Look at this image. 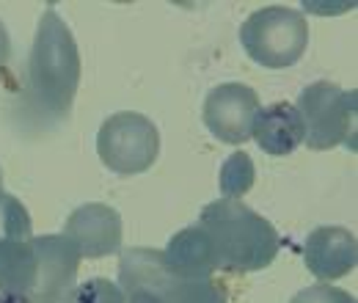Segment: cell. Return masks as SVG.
I'll return each instance as SVG.
<instances>
[{"mask_svg": "<svg viewBox=\"0 0 358 303\" xmlns=\"http://www.w3.org/2000/svg\"><path fill=\"white\" fill-rule=\"evenodd\" d=\"M213 251L215 270L254 273L268 267L281 248V237L268 218L254 213L243 199L210 202L196 223Z\"/></svg>", "mask_w": 358, "mask_h": 303, "instance_id": "7a4b0ae2", "label": "cell"}, {"mask_svg": "<svg viewBox=\"0 0 358 303\" xmlns=\"http://www.w3.org/2000/svg\"><path fill=\"white\" fill-rule=\"evenodd\" d=\"M303 262L314 279L320 281H336L356 270L358 243L356 234L345 226H317L306 237Z\"/></svg>", "mask_w": 358, "mask_h": 303, "instance_id": "30bf717a", "label": "cell"}, {"mask_svg": "<svg viewBox=\"0 0 358 303\" xmlns=\"http://www.w3.org/2000/svg\"><path fill=\"white\" fill-rule=\"evenodd\" d=\"M66 303H124V293L108 279H91L78 284Z\"/></svg>", "mask_w": 358, "mask_h": 303, "instance_id": "9a60e30c", "label": "cell"}, {"mask_svg": "<svg viewBox=\"0 0 358 303\" xmlns=\"http://www.w3.org/2000/svg\"><path fill=\"white\" fill-rule=\"evenodd\" d=\"M289 303H358V301L348 290L322 281V284H314V287H306V290L295 293Z\"/></svg>", "mask_w": 358, "mask_h": 303, "instance_id": "2e32d148", "label": "cell"}, {"mask_svg": "<svg viewBox=\"0 0 358 303\" xmlns=\"http://www.w3.org/2000/svg\"><path fill=\"white\" fill-rule=\"evenodd\" d=\"M80 86V50L78 42L50 6L36 28V39L28 55V86L25 99L28 105L52 122L69 116L75 94Z\"/></svg>", "mask_w": 358, "mask_h": 303, "instance_id": "6da1fadb", "label": "cell"}, {"mask_svg": "<svg viewBox=\"0 0 358 303\" xmlns=\"http://www.w3.org/2000/svg\"><path fill=\"white\" fill-rule=\"evenodd\" d=\"M0 303H31L28 298H22V295H11V293H3L0 295Z\"/></svg>", "mask_w": 358, "mask_h": 303, "instance_id": "d6986e66", "label": "cell"}, {"mask_svg": "<svg viewBox=\"0 0 358 303\" xmlns=\"http://www.w3.org/2000/svg\"><path fill=\"white\" fill-rule=\"evenodd\" d=\"M3 237H34V223L25 204L14 196H0V240Z\"/></svg>", "mask_w": 358, "mask_h": 303, "instance_id": "5bb4252c", "label": "cell"}, {"mask_svg": "<svg viewBox=\"0 0 358 303\" xmlns=\"http://www.w3.org/2000/svg\"><path fill=\"white\" fill-rule=\"evenodd\" d=\"M122 234L124 223L122 216L99 202H91L78 207L66 218V240L78 248L80 257L86 260H102L108 254H116L122 248Z\"/></svg>", "mask_w": 358, "mask_h": 303, "instance_id": "9c48e42d", "label": "cell"}, {"mask_svg": "<svg viewBox=\"0 0 358 303\" xmlns=\"http://www.w3.org/2000/svg\"><path fill=\"white\" fill-rule=\"evenodd\" d=\"M240 44L251 61L265 69H287L298 64L309 47V22L287 6L257 8L240 28Z\"/></svg>", "mask_w": 358, "mask_h": 303, "instance_id": "277c9868", "label": "cell"}, {"mask_svg": "<svg viewBox=\"0 0 358 303\" xmlns=\"http://www.w3.org/2000/svg\"><path fill=\"white\" fill-rule=\"evenodd\" d=\"M124 303H160V301H157L155 295H149L146 290H130V293H127V301Z\"/></svg>", "mask_w": 358, "mask_h": 303, "instance_id": "ac0fdd59", "label": "cell"}, {"mask_svg": "<svg viewBox=\"0 0 358 303\" xmlns=\"http://www.w3.org/2000/svg\"><path fill=\"white\" fill-rule=\"evenodd\" d=\"M122 290H146L160 303H229L226 287L215 279H187L174 273L160 248H130L119 260Z\"/></svg>", "mask_w": 358, "mask_h": 303, "instance_id": "3957f363", "label": "cell"}, {"mask_svg": "<svg viewBox=\"0 0 358 303\" xmlns=\"http://www.w3.org/2000/svg\"><path fill=\"white\" fill-rule=\"evenodd\" d=\"M96 155L108 171L119 176L149 171L160 155V132L155 122L135 111H119L96 132Z\"/></svg>", "mask_w": 358, "mask_h": 303, "instance_id": "8992f818", "label": "cell"}, {"mask_svg": "<svg viewBox=\"0 0 358 303\" xmlns=\"http://www.w3.org/2000/svg\"><path fill=\"white\" fill-rule=\"evenodd\" d=\"M257 113H259V97L254 88L243 83H224L207 94L201 119L213 138L240 146L251 138Z\"/></svg>", "mask_w": 358, "mask_h": 303, "instance_id": "ba28073f", "label": "cell"}, {"mask_svg": "<svg viewBox=\"0 0 358 303\" xmlns=\"http://www.w3.org/2000/svg\"><path fill=\"white\" fill-rule=\"evenodd\" d=\"M8 58H11V39H8L6 25L0 22V66H6V64H8Z\"/></svg>", "mask_w": 358, "mask_h": 303, "instance_id": "e0dca14e", "label": "cell"}, {"mask_svg": "<svg viewBox=\"0 0 358 303\" xmlns=\"http://www.w3.org/2000/svg\"><path fill=\"white\" fill-rule=\"evenodd\" d=\"M257 179V169L254 160L245 152H234L226 157V163L221 166V193L224 199H243Z\"/></svg>", "mask_w": 358, "mask_h": 303, "instance_id": "4fadbf2b", "label": "cell"}, {"mask_svg": "<svg viewBox=\"0 0 358 303\" xmlns=\"http://www.w3.org/2000/svg\"><path fill=\"white\" fill-rule=\"evenodd\" d=\"M251 138H257L259 149L273 157L292 155L303 143V122L298 108L289 102H273L262 108L254 119Z\"/></svg>", "mask_w": 358, "mask_h": 303, "instance_id": "8fae6325", "label": "cell"}, {"mask_svg": "<svg viewBox=\"0 0 358 303\" xmlns=\"http://www.w3.org/2000/svg\"><path fill=\"white\" fill-rule=\"evenodd\" d=\"M163 260L174 273L187 276V279H210V276H215L213 251L207 246L204 232L196 223L177 232L169 240V246L163 248Z\"/></svg>", "mask_w": 358, "mask_h": 303, "instance_id": "7c38bea8", "label": "cell"}, {"mask_svg": "<svg viewBox=\"0 0 358 303\" xmlns=\"http://www.w3.org/2000/svg\"><path fill=\"white\" fill-rule=\"evenodd\" d=\"M36 276L28 293L31 303H66L80 270V254L64 234L34 237Z\"/></svg>", "mask_w": 358, "mask_h": 303, "instance_id": "52a82bcc", "label": "cell"}, {"mask_svg": "<svg viewBox=\"0 0 358 303\" xmlns=\"http://www.w3.org/2000/svg\"><path fill=\"white\" fill-rule=\"evenodd\" d=\"M356 88L345 91L328 80L303 88L295 105L303 122V143L314 152H325L339 143L356 149Z\"/></svg>", "mask_w": 358, "mask_h": 303, "instance_id": "5b68a950", "label": "cell"}, {"mask_svg": "<svg viewBox=\"0 0 358 303\" xmlns=\"http://www.w3.org/2000/svg\"><path fill=\"white\" fill-rule=\"evenodd\" d=\"M0 196H3V171H0Z\"/></svg>", "mask_w": 358, "mask_h": 303, "instance_id": "ffe728a7", "label": "cell"}]
</instances>
